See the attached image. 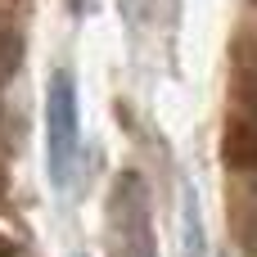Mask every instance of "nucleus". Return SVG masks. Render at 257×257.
I'll list each match as a JSON object with an SVG mask.
<instances>
[{
	"mask_svg": "<svg viewBox=\"0 0 257 257\" xmlns=\"http://www.w3.org/2000/svg\"><path fill=\"white\" fill-rule=\"evenodd\" d=\"M77 149H81L77 81H72L68 68H54V72H50V86H45V167H50V181H54L59 190L72 181Z\"/></svg>",
	"mask_w": 257,
	"mask_h": 257,
	"instance_id": "obj_1",
	"label": "nucleus"
},
{
	"mask_svg": "<svg viewBox=\"0 0 257 257\" xmlns=\"http://www.w3.org/2000/svg\"><path fill=\"white\" fill-rule=\"evenodd\" d=\"M221 163L239 176H248L257 167V126L248 113H230L221 126Z\"/></svg>",
	"mask_w": 257,
	"mask_h": 257,
	"instance_id": "obj_2",
	"label": "nucleus"
},
{
	"mask_svg": "<svg viewBox=\"0 0 257 257\" xmlns=\"http://www.w3.org/2000/svg\"><path fill=\"white\" fill-rule=\"evenodd\" d=\"M181 257H208L203 239V212H199V194L185 185L181 190Z\"/></svg>",
	"mask_w": 257,
	"mask_h": 257,
	"instance_id": "obj_3",
	"label": "nucleus"
},
{
	"mask_svg": "<svg viewBox=\"0 0 257 257\" xmlns=\"http://www.w3.org/2000/svg\"><path fill=\"white\" fill-rule=\"evenodd\" d=\"M18 59H23V41L9 23H0V86L18 72Z\"/></svg>",
	"mask_w": 257,
	"mask_h": 257,
	"instance_id": "obj_4",
	"label": "nucleus"
},
{
	"mask_svg": "<svg viewBox=\"0 0 257 257\" xmlns=\"http://www.w3.org/2000/svg\"><path fill=\"white\" fill-rule=\"evenodd\" d=\"M108 253L113 257H158V248H154V239H140V244H117Z\"/></svg>",
	"mask_w": 257,
	"mask_h": 257,
	"instance_id": "obj_5",
	"label": "nucleus"
},
{
	"mask_svg": "<svg viewBox=\"0 0 257 257\" xmlns=\"http://www.w3.org/2000/svg\"><path fill=\"white\" fill-rule=\"evenodd\" d=\"M0 257H18V244H14L5 230H0Z\"/></svg>",
	"mask_w": 257,
	"mask_h": 257,
	"instance_id": "obj_6",
	"label": "nucleus"
},
{
	"mask_svg": "<svg viewBox=\"0 0 257 257\" xmlns=\"http://www.w3.org/2000/svg\"><path fill=\"white\" fill-rule=\"evenodd\" d=\"M68 9H72V14H86V9H90V0H68Z\"/></svg>",
	"mask_w": 257,
	"mask_h": 257,
	"instance_id": "obj_7",
	"label": "nucleus"
},
{
	"mask_svg": "<svg viewBox=\"0 0 257 257\" xmlns=\"http://www.w3.org/2000/svg\"><path fill=\"white\" fill-rule=\"evenodd\" d=\"M72 257H86V253H72Z\"/></svg>",
	"mask_w": 257,
	"mask_h": 257,
	"instance_id": "obj_8",
	"label": "nucleus"
}]
</instances>
